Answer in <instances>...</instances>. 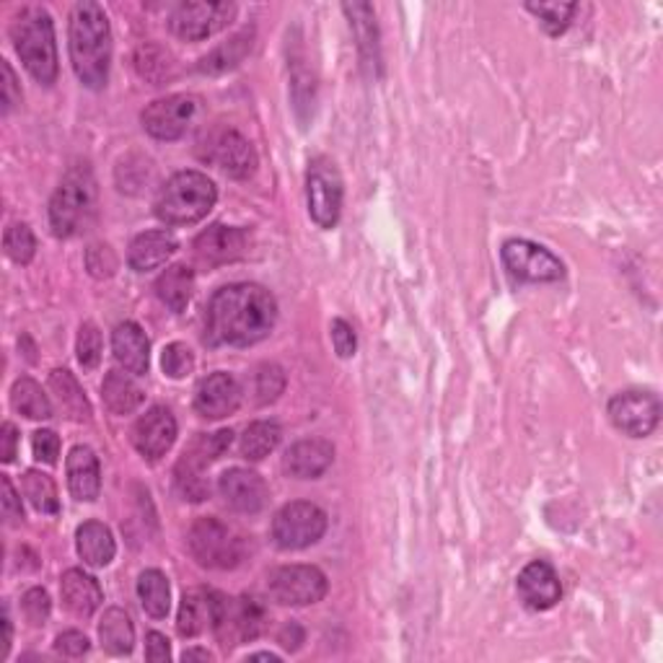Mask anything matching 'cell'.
<instances>
[{
  "label": "cell",
  "mask_w": 663,
  "mask_h": 663,
  "mask_svg": "<svg viewBox=\"0 0 663 663\" xmlns=\"http://www.w3.org/2000/svg\"><path fill=\"white\" fill-rule=\"evenodd\" d=\"M187 544L197 563L202 567H213V570L236 567L244 555L242 539L236 537V531L213 516L197 518L189 529Z\"/></svg>",
  "instance_id": "8"
},
{
  "label": "cell",
  "mask_w": 663,
  "mask_h": 663,
  "mask_svg": "<svg viewBox=\"0 0 663 663\" xmlns=\"http://www.w3.org/2000/svg\"><path fill=\"white\" fill-rule=\"evenodd\" d=\"M306 205L321 229H334L343 213V176L330 159H314L306 174Z\"/></svg>",
  "instance_id": "10"
},
{
  "label": "cell",
  "mask_w": 663,
  "mask_h": 663,
  "mask_svg": "<svg viewBox=\"0 0 663 663\" xmlns=\"http://www.w3.org/2000/svg\"><path fill=\"white\" fill-rule=\"evenodd\" d=\"M5 255H9L16 265H29L34 259V251H37V242H34L32 229L26 223H13L9 225L3 236Z\"/></svg>",
  "instance_id": "41"
},
{
  "label": "cell",
  "mask_w": 663,
  "mask_h": 663,
  "mask_svg": "<svg viewBox=\"0 0 663 663\" xmlns=\"http://www.w3.org/2000/svg\"><path fill=\"white\" fill-rule=\"evenodd\" d=\"M24 495L29 498V503L39 514H58L60 501H58V488H54L52 477L45 475V471L29 469L24 475Z\"/></svg>",
  "instance_id": "38"
},
{
  "label": "cell",
  "mask_w": 663,
  "mask_h": 663,
  "mask_svg": "<svg viewBox=\"0 0 663 663\" xmlns=\"http://www.w3.org/2000/svg\"><path fill=\"white\" fill-rule=\"evenodd\" d=\"M270 593L283 606H309L327 597V576L314 565H285L272 570Z\"/></svg>",
  "instance_id": "13"
},
{
  "label": "cell",
  "mask_w": 663,
  "mask_h": 663,
  "mask_svg": "<svg viewBox=\"0 0 663 663\" xmlns=\"http://www.w3.org/2000/svg\"><path fill=\"white\" fill-rule=\"evenodd\" d=\"M518 597L535 612L552 610L560 597H563L555 567L550 563H542V560H535V563L526 565L521 576H518Z\"/></svg>",
  "instance_id": "21"
},
{
  "label": "cell",
  "mask_w": 663,
  "mask_h": 663,
  "mask_svg": "<svg viewBox=\"0 0 663 663\" xmlns=\"http://www.w3.org/2000/svg\"><path fill=\"white\" fill-rule=\"evenodd\" d=\"M197 114V99L187 94H174V97L159 99L146 107L143 112V127L156 140H180L187 133L189 122Z\"/></svg>",
  "instance_id": "15"
},
{
  "label": "cell",
  "mask_w": 663,
  "mask_h": 663,
  "mask_svg": "<svg viewBox=\"0 0 663 663\" xmlns=\"http://www.w3.org/2000/svg\"><path fill=\"white\" fill-rule=\"evenodd\" d=\"M135 65H138V73L143 78H148L154 86H161L163 81H169L174 75L172 54L154 45L140 47L138 58H135Z\"/></svg>",
  "instance_id": "39"
},
{
  "label": "cell",
  "mask_w": 663,
  "mask_h": 663,
  "mask_svg": "<svg viewBox=\"0 0 663 663\" xmlns=\"http://www.w3.org/2000/svg\"><path fill=\"white\" fill-rule=\"evenodd\" d=\"M236 5L234 3H205V0H187L172 11V32L187 42H200V39L213 37L234 22Z\"/></svg>",
  "instance_id": "12"
},
{
  "label": "cell",
  "mask_w": 663,
  "mask_h": 663,
  "mask_svg": "<svg viewBox=\"0 0 663 663\" xmlns=\"http://www.w3.org/2000/svg\"><path fill=\"white\" fill-rule=\"evenodd\" d=\"M101 400L114 415H130L140 407L143 389L122 371H109L101 384Z\"/></svg>",
  "instance_id": "34"
},
{
  "label": "cell",
  "mask_w": 663,
  "mask_h": 663,
  "mask_svg": "<svg viewBox=\"0 0 663 663\" xmlns=\"http://www.w3.org/2000/svg\"><path fill=\"white\" fill-rule=\"evenodd\" d=\"M75 547H78L81 560L91 567H107L114 560V552H118L112 531L99 521H86L84 526H78Z\"/></svg>",
  "instance_id": "29"
},
{
  "label": "cell",
  "mask_w": 663,
  "mask_h": 663,
  "mask_svg": "<svg viewBox=\"0 0 663 663\" xmlns=\"http://www.w3.org/2000/svg\"><path fill=\"white\" fill-rule=\"evenodd\" d=\"M146 659L148 661H169L172 659V646H169L167 635L148 633L146 635Z\"/></svg>",
  "instance_id": "52"
},
{
  "label": "cell",
  "mask_w": 663,
  "mask_h": 663,
  "mask_svg": "<svg viewBox=\"0 0 663 663\" xmlns=\"http://www.w3.org/2000/svg\"><path fill=\"white\" fill-rule=\"evenodd\" d=\"M176 251V238L169 231H146L135 236L127 249V265L135 272H148L161 268Z\"/></svg>",
  "instance_id": "27"
},
{
  "label": "cell",
  "mask_w": 663,
  "mask_h": 663,
  "mask_svg": "<svg viewBox=\"0 0 663 663\" xmlns=\"http://www.w3.org/2000/svg\"><path fill=\"white\" fill-rule=\"evenodd\" d=\"M343 11L351 19L355 45H358L360 63L371 78H379L381 73V47H379V26H376V13L368 3H345Z\"/></svg>",
  "instance_id": "23"
},
{
  "label": "cell",
  "mask_w": 663,
  "mask_h": 663,
  "mask_svg": "<svg viewBox=\"0 0 663 663\" xmlns=\"http://www.w3.org/2000/svg\"><path fill=\"white\" fill-rule=\"evenodd\" d=\"M251 42H255V29H244V32L234 34L229 42H223L210 54H205V58L200 60V65H197V71L208 73V75L231 71V67H236L246 58V54H249Z\"/></svg>",
  "instance_id": "33"
},
{
  "label": "cell",
  "mask_w": 663,
  "mask_h": 663,
  "mask_svg": "<svg viewBox=\"0 0 663 663\" xmlns=\"http://www.w3.org/2000/svg\"><path fill=\"white\" fill-rule=\"evenodd\" d=\"M161 368H163V373L172 376V379H184L187 373H193L195 355L187 345L172 343L161 355Z\"/></svg>",
  "instance_id": "44"
},
{
  "label": "cell",
  "mask_w": 663,
  "mask_h": 663,
  "mask_svg": "<svg viewBox=\"0 0 663 663\" xmlns=\"http://www.w3.org/2000/svg\"><path fill=\"white\" fill-rule=\"evenodd\" d=\"M265 614L262 604L251 597H223L216 593V612H213V633L223 648H236L244 642L259 638L265 630Z\"/></svg>",
  "instance_id": "7"
},
{
  "label": "cell",
  "mask_w": 663,
  "mask_h": 663,
  "mask_svg": "<svg viewBox=\"0 0 663 663\" xmlns=\"http://www.w3.org/2000/svg\"><path fill=\"white\" fill-rule=\"evenodd\" d=\"M184 661H193V659H200V661H210L213 655H210L208 651H202V648H189V651L182 653Z\"/></svg>",
  "instance_id": "55"
},
{
  "label": "cell",
  "mask_w": 663,
  "mask_h": 663,
  "mask_svg": "<svg viewBox=\"0 0 663 663\" xmlns=\"http://www.w3.org/2000/svg\"><path fill=\"white\" fill-rule=\"evenodd\" d=\"M99 640H101V648L112 655L133 653L135 627H133V619H130V614L125 610H118V606L107 610L105 617H101V625H99Z\"/></svg>",
  "instance_id": "32"
},
{
  "label": "cell",
  "mask_w": 663,
  "mask_h": 663,
  "mask_svg": "<svg viewBox=\"0 0 663 663\" xmlns=\"http://www.w3.org/2000/svg\"><path fill=\"white\" fill-rule=\"evenodd\" d=\"M332 345H334V353H337L340 358H353L355 355L358 340H355V330L347 324L345 319L332 321Z\"/></svg>",
  "instance_id": "48"
},
{
  "label": "cell",
  "mask_w": 663,
  "mask_h": 663,
  "mask_svg": "<svg viewBox=\"0 0 663 663\" xmlns=\"http://www.w3.org/2000/svg\"><path fill=\"white\" fill-rule=\"evenodd\" d=\"M22 610H24V617L29 625L34 627H42L47 619H50V593H47L45 589H29L24 593L22 599Z\"/></svg>",
  "instance_id": "45"
},
{
  "label": "cell",
  "mask_w": 663,
  "mask_h": 663,
  "mask_svg": "<svg viewBox=\"0 0 663 663\" xmlns=\"http://www.w3.org/2000/svg\"><path fill=\"white\" fill-rule=\"evenodd\" d=\"M11 402L16 413H22L29 420H50L52 418V402L42 392V386L34 379H19L11 389Z\"/></svg>",
  "instance_id": "35"
},
{
  "label": "cell",
  "mask_w": 663,
  "mask_h": 663,
  "mask_svg": "<svg viewBox=\"0 0 663 663\" xmlns=\"http://www.w3.org/2000/svg\"><path fill=\"white\" fill-rule=\"evenodd\" d=\"M11 648V617H9V606H3V646H0V655H9Z\"/></svg>",
  "instance_id": "54"
},
{
  "label": "cell",
  "mask_w": 663,
  "mask_h": 663,
  "mask_svg": "<svg viewBox=\"0 0 663 663\" xmlns=\"http://www.w3.org/2000/svg\"><path fill=\"white\" fill-rule=\"evenodd\" d=\"M285 389V373L283 368L275 364H265L257 368V402L259 405H270V402H275L280 394H283Z\"/></svg>",
  "instance_id": "42"
},
{
  "label": "cell",
  "mask_w": 663,
  "mask_h": 663,
  "mask_svg": "<svg viewBox=\"0 0 663 663\" xmlns=\"http://www.w3.org/2000/svg\"><path fill=\"white\" fill-rule=\"evenodd\" d=\"M86 268L94 278H112L118 270V257L107 244H94L86 251Z\"/></svg>",
  "instance_id": "46"
},
{
  "label": "cell",
  "mask_w": 663,
  "mask_h": 663,
  "mask_svg": "<svg viewBox=\"0 0 663 663\" xmlns=\"http://www.w3.org/2000/svg\"><path fill=\"white\" fill-rule=\"evenodd\" d=\"M238 402H242V389L231 373H210L208 379L200 381L195 392V409L200 418L221 420L236 413Z\"/></svg>",
  "instance_id": "20"
},
{
  "label": "cell",
  "mask_w": 663,
  "mask_h": 663,
  "mask_svg": "<svg viewBox=\"0 0 663 663\" xmlns=\"http://www.w3.org/2000/svg\"><path fill=\"white\" fill-rule=\"evenodd\" d=\"M75 353H78V364L84 366L86 371H91V368L99 366V360H101V332H99L97 324H91V321L81 324L78 347H75Z\"/></svg>",
  "instance_id": "43"
},
{
  "label": "cell",
  "mask_w": 663,
  "mask_h": 663,
  "mask_svg": "<svg viewBox=\"0 0 663 663\" xmlns=\"http://www.w3.org/2000/svg\"><path fill=\"white\" fill-rule=\"evenodd\" d=\"M221 498L238 514H259L268 503V484L251 469L234 467L223 471L218 480Z\"/></svg>",
  "instance_id": "19"
},
{
  "label": "cell",
  "mask_w": 663,
  "mask_h": 663,
  "mask_svg": "<svg viewBox=\"0 0 663 663\" xmlns=\"http://www.w3.org/2000/svg\"><path fill=\"white\" fill-rule=\"evenodd\" d=\"M610 420L614 422V428L630 435V439H646V435H651L659 428V396L651 392H640V389H630V392L612 396Z\"/></svg>",
  "instance_id": "14"
},
{
  "label": "cell",
  "mask_w": 663,
  "mask_h": 663,
  "mask_svg": "<svg viewBox=\"0 0 663 663\" xmlns=\"http://www.w3.org/2000/svg\"><path fill=\"white\" fill-rule=\"evenodd\" d=\"M138 597L146 614L154 619H163L172 606V589H169V580L161 570H146L138 578Z\"/></svg>",
  "instance_id": "36"
},
{
  "label": "cell",
  "mask_w": 663,
  "mask_h": 663,
  "mask_svg": "<svg viewBox=\"0 0 663 663\" xmlns=\"http://www.w3.org/2000/svg\"><path fill=\"white\" fill-rule=\"evenodd\" d=\"M3 114H9L13 107L22 101V88H19L16 73H13V67L9 60H3Z\"/></svg>",
  "instance_id": "51"
},
{
  "label": "cell",
  "mask_w": 663,
  "mask_h": 663,
  "mask_svg": "<svg viewBox=\"0 0 663 663\" xmlns=\"http://www.w3.org/2000/svg\"><path fill=\"white\" fill-rule=\"evenodd\" d=\"M97 210V180L88 163H78L63 176L50 200L52 234L71 238L86 229Z\"/></svg>",
  "instance_id": "4"
},
{
  "label": "cell",
  "mask_w": 663,
  "mask_h": 663,
  "mask_svg": "<svg viewBox=\"0 0 663 663\" xmlns=\"http://www.w3.org/2000/svg\"><path fill=\"white\" fill-rule=\"evenodd\" d=\"M11 39L26 71L42 86H52L58 78V45L50 13L42 5H26L13 19Z\"/></svg>",
  "instance_id": "3"
},
{
  "label": "cell",
  "mask_w": 663,
  "mask_h": 663,
  "mask_svg": "<svg viewBox=\"0 0 663 663\" xmlns=\"http://www.w3.org/2000/svg\"><path fill=\"white\" fill-rule=\"evenodd\" d=\"M195 291V272L187 265H172L167 272L156 280V296L163 306H169L174 314H182L193 300Z\"/></svg>",
  "instance_id": "30"
},
{
  "label": "cell",
  "mask_w": 663,
  "mask_h": 663,
  "mask_svg": "<svg viewBox=\"0 0 663 663\" xmlns=\"http://www.w3.org/2000/svg\"><path fill=\"white\" fill-rule=\"evenodd\" d=\"M334 446L324 439H306L293 443L288 454L283 456V469L296 480H317L332 467Z\"/></svg>",
  "instance_id": "22"
},
{
  "label": "cell",
  "mask_w": 663,
  "mask_h": 663,
  "mask_svg": "<svg viewBox=\"0 0 663 663\" xmlns=\"http://www.w3.org/2000/svg\"><path fill=\"white\" fill-rule=\"evenodd\" d=\"M67 488H71L75 501L91 503L99 498L101 490V469L99 459L88 446H75L67 454Z\"/></svg>",
  "instance_id": "25"
},
{
  "label": "cell",
  "mask_w": 663,
  "mask_h": 663,
  "mask_svg": "<svg viewBox=\"0 0 663 663\" xmlns=\"http://www.w3.org/2000/svg\"><path fill=\"white\" fill-rule=\"evenodd\" d=\"M327 531V514L319 505L296 501L283 505L272 518V542L280 550H306Z\"/></svg>",
  "instance_id": "9"
},
{
  "label": "cell",
  "mask_w": 663,
  "mask_h": 663,
  "mask_svg": "<svg viewBox=\"0 0 663 663\" xmlns=\"http://www.w3.org/2000/svg\"><path fill=\"white\" fill-rule=\"evenodd\" d=\"M88 648H91V642L84 633L78 630H67L63 635H58V640H54V651L71 655V659H78V655H86Z\"/></svg>",
  "instance_id": "50"
},
{
  "label": "cell",
  "mask_w": 663,
  "mask_h": 663,
  "mask_svg": "<svg viewBox=\"0 0 663 663\" xmlns=\"http://www.w3.org/2000/svg\"><path fill=\"white\" fill-rule=\"evenodd\" d=\"M112 351L120 366H125L127 373L143 376L150 366V343L146 332L135 321H122L112 332Z\"/></svg>",
  "instance_id": "26"
},
{
  "label": "cell",
  "mask_w": 663,
  "mask_h": 663,
  "mask_svg": "<svg viewBox=\"0 0 663 663\" xmlns=\"http://www.w3.org/2000/svg\"><path fill=\"white\" fill-rule=\"evenodd\" d=\"M0 484H3V518L5 524L9 526H19L24 521V508H22V498H19L16 488H13L11 477L3 475V480H0Z\"/></svg>",
  "instance_id": "49"
},
{
  "label": "cell",
  "mask_w": 663,
  "mask_h": 663,
  "mask_svg": "<svg viewBox=\"0 0 663 663\" xmlns=\"http://www.w3.org/2000/svg\"><path fill=\"white\" fill-rule=\"evenodd\" d=\"M50 389L52 394L58 396L60 407H63L67 418L75 422L91 420V405H88L84 389H81V384L75 381V376L71 371H65V368H54L50 373Z\"/></svg>",
  "instance_id": "31"
},
{
  "label": "cell",
  "mask_w": 663,
  "mask_h": 663,
  "mask_svg": "<svg viewBox=\"0 0 663 663\" xmlns=\"http://www.w3.org/2000/svg\"><path fill=\"white\" fill-rule=\"evenodd\" d=\"M278 300L257 283L225 285L208 304V340L213 345L249 347L272 332Z\"/></svg>",
  "instance_id": "1"
},
{
  "label": "cell",
  "mask_w": 663,
  "mask_h": 663,
  "mask_svg": "<svg viewBox=\"0 0 663 663\" xmlns=\"http://www.w3.org/2000/svg\"><path fill=\"white\" fill-rule=\"evenodd\" d=\"M176 441V420L172 409L150 407L133 428V443L148 462H159Z\"/></svg>",
  "instance_id": "18"
},
{
  "label": "cell",
  "mask_w": 663,
  "mask_h": 663,
  "mask_svg": "<svg viewBox=\"0 0 663 663\" xmlns=\"http://www.w3.org/2000/svg\"><path fill=\"white\" fill-rule=\"evenodd\" d=\"M576 9V3H526V11L535 13L552 37H557V34H563L567 26H570V19Z\"/></svg>",
  "instance_id": "40"
},
{
  "label": "cell",
  "mask_w": 663,
  "mask_h": 663,
  "mask_svg": "<svg viewBox=\"0 0 663 663\" xmlns=\"http://www.w3.org/2000/svg\"><path fill=\"white\" fill-rule=\"evenodd\" d=\"M216 612V591L193 589L184 593L180 606V619H176V630L182 638H197L205 627H213Z\"/></svg>",
  "instance_id": "28"
},
{
  "label": "cell",
  "mask_w": 663,
  "mask_h": 663,
  "mask_svg": "<svg viewBox=\"0 0 663 663\" xmlns=\"http://www.w3.org/2000/svg\"><path fill=\"white\" fill-rule=\"evenodd\" d=\"M218 189L202 172H180L161 187L156 197V216L167 225H189L202 221L213 210Z\"/></svg>",
  "instance_id": "5"
},
{
  "label": "cell",
  "mask_w": 663,
  "mask_h": 663,
  "mask_svg": "<svg viewBox=\"0 0 663 663\" xmlns=\"http://www.w3.org/2000/svg\"><path fill=\"white\" fill-rule=\"evenodd\" d=\"M71 63L78 81L91 91L107 86L112 63V29L105 9L94 0L75 3L71 13Z\"/></svg>",
  "instance_id": "2"
},
{
  "label": "cell",
  "mask_w": 663,
  "mask_h": 663,
  "mask_svg": "<svg viewBox=\"0 0 663 663\" xmlns=\"http://www.w3.org/2000/svg\"><path fill=\"white\" fill-rule=\"evenodd\" d=\"M0 441H3V449H0V459L5 464L13 462V456H16V443H19V430L13 422H5L3 430H0Z\"/></svg>",
  "instance_id": "53"
},
{
  "label": "cell",
  "mask_w": 663,
  "mask_h": 663,
  "mask_svg": "<svg viewBox=\"0 0 663 663\" xmlns=\"http://www.w3.org/2000/svg\"><path fill=\"white\" fill-rule=\"evenodd\" d=\"M280 439H283V430H280L278 422L257 420V422H251V426L244 430L238 449H242L244 459L259 462V459H265V456L272 454V451L278 449Z\"/></svg>",
  "instance_id": "37"
},
{
  "label": "cell",
  "mask_w": 663,
  "mask_h": 663,
  "mask_svg": "<svg viewBox=\"0 0 663 663\" xmlns=\"http://www.w3.org/2000/svg\"><path fill=\"white\" fill-rule=\"evenodd\" d=\"M234 433L231 430H218V433H200L197 439L184 449L180 464H176V490L182 492L184 501L200 503L208 498L210 484L205 480V469L221 459L231 449Z\"/></svg>",
  "instance_id": "6"
},
{
  "label": "cell",
  "mask_w": 663,
  "mask_h": 663,
  "mask_svg": "<svg viewBox=\"0 0 663 663\" xmlns=\"http://www.w3.org/2000/svg\"><path fill=\"white\" fill-rule=\"evenodd\" d=\"M32 449H34V459L45 462V464H54L60 456V439L54 430H37L32 439Z\"/></svg>",
  "instance_id": "47"
},
{
  "label": "cell",
  "mask_w": 663,
  "mask_h": 663,
  "mask_svg": "<svg viewBox=\"0 0 663 663\" xmlns=\"http://www.w3.org/2000/svg\"><path fill=\"white\" fill-rule=\"evenodd\" d=\"M205 161L216 163L223 174L234 180H246L257 169V150L236 130H218L216 135H210Z\"/></svg>",
  "instance_id": "16"
},
{
  "label": "cell",
  "mask_w": 663,
  "mask_h": 663,
  "mask_svg": "<svg viewBox=\"0 0 663 663\" xmlns=\"http://www.w3.org/2000/svg\"><path fill=\"white\" fill-rule=\"evenodd\" d=\"M193 249H195L197 262H200L202 268L213 270V268H221V265L236 262V259L244 257L246 234L242 229H236V225L216 223L195 238Z\"/></svg>",
  "instance_id": "17"
},
{
  "label": "cell",
  "mask_w": 663,
  "mask_h": 663,
  "mask_svg": "<svg viewBox=\"0 0 663 663\" xmlns=\"http://www.w3.org/2000/svg\"><path fill=\"white\" fill-rule=\"evenodd\" d=\"M251 661H280L278 655H272V653H255V655H249Z\"/></svg>",
  "instance_id": "56"
},
{
  "label": "cell",
  "mask_w": 663,
  "mask_h": 663,
  "mask_svg": "<svg viewBox=\"0 0 663 663\" xmlns=\"http://www.w3.org/2000/svg\"><path fill=\"white\" fill-rule=\"evenodd\" d=\"M60 597H63L65 610L75 614V617H91L101 606V601H105L99 580L78 570V567H71V570L63 573V578H60Z\"/></svg>",
  "instance_id": "24"
},
{
  "label": "cell",
  "mask_w": 663,
  "mask_h": 663,
  "mask_svg": "<svg viewBox=\"0 0 663 663\" xmlns=\"http://www.w3.org/2000/svg\"><path fill=\"white\" fill-rule=\"evenodd\" d=\"M505 270L521 283H555L563 280L565 265L550 249L526 238H511L501 249Z\"/></svg>",
  "instance_id": "11"
}]
</instances>
